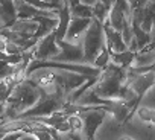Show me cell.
<instances>
[{"mask_svg": "<svg viewBox=\"0 0 155 140\" xmlns=\"http://www.w3.org/2000/svg\"><path fill=\"white\" fill-rule=\"evenodd\" d=\"M43 95V90L29 78H25L20 81L14 90L11 92L8 101H6V111L5 119L14 120L18 119L26 110H29Z\"/></svg>", "mask_w": 155, "mask_h": 140, "instance_id": "1", "label": "cell"}, {"mask_svg": "<svg viewBox=\"0 0 155 140\" xmlns=\"http://www.w3.org/2000/svg\"><path fill=\"white\" fill-rule=\"evenodd\" d=\"M107 46L105 41V32H104V23H101L97 18L93 17L88 29L85 31L82 37V49L87 64H93L94 58L99 55V52Z\"/></svg>", "mask_w": 155, "mask_h": 140, "instance_id": "2", "label": "cell"}, {"mask_svg": "<svg viewBox=\"0 0 155 140\" xmlns=\"http://www.w3.org/2000/svg\"><path fill=\"white\" fill-rule=\"evenodd\" d=\"M65 105V98L61 95H47L43 92L41 98L29 108L26 110L18 119H37V117H47L53 114L55 111L62 110Z\"/></svg>", "mask_w": 155, "mask_h": 140, "instance_id": "3", "label": "cell"}, {"mask_svg": "<svg viewBox=\"0 0 155 140\" xmlns=\"http://www.w3.org/2000/svg\"><path fill=\"white\" fill-rule=\"evenodd\" d=\"M126 84L137 96L138 102H141L143 96L155 85V72L147 67V70H135L132 65L126 68Z\"/></svg>", "mask_w": 155, "mask_h": 140, "instance_id": "4", "label": "cell"}, {"mask_svg": "<svg viewBox=\"0 0 155 140\" xmlns=\"http://www.w3.org/2000/svg\"><path fill=\"white\" fill-rule=\"evenodd\" d=\"M79 114L82 117V137L94 138L97 129L107 119L108 111L105 107H93V108H85Z\"/></svg>", "mask_w": 155, "mask_h": 140, "instance_id": "5", "label": "cell"}, {"mask_svg": "<svg viewBox=\"0 0 155 140\" xmlns=\"http://www.w3.org/2000/svg\"><path fill=\"white\" fill-rule=\"evenodd\" d=\"M58 44H59V53L55 55L52 58V61H61V62H85L82 44L71 43V41H67V40H59Z\"/></svg>", "mask_w": 155, "mask_h": 140, "instance_id": "6", "label": "cell"}, {"mask_svg": "<svg viewBox=\"0 0 155 140\" xmlns=\"http://www.w3.org/2000/svg\"><path fill=\"white\" fill-rule=\"evenodd\" d=\"M32 52H34V59H41V61L52 59L55 55H58L59 53V44L56 41L55 31L41 37L37 41V44L32 47Z\"/></svg>", "mask_w": 155, "mask_h": 140, "instance_id": "7", "label": "cell"}, {"mask_svg": "<svg viewBox=\"0 0 155 140\" xmlns=\"http://www.w3.org/2000/svg\"><path fill=\"white\" fill-rule=\"evenodd\" d=\"M91 20H93V17L91 18H84V17H73L71 15L70 25H68V29H67V34H65L64 40L82 44V37H84L85 31L88 29Z\"/></svg>", "mask_w": 155, "mask_h": 140, "instance_id": "8", "label": "cell"}, {"mask_svg": "<svg viewBox=\"0 0 155 140\" xmlns=\"http://www.w3.org/2000/svg\"><path fill=\"white\" fill-rule=\"evenodd\" d=\"M104 32H105V41H107V47L110 49V52H122L125 49H128V44L125 43L122 34L119 31H116L108 22L104 23Z\"/></svg>", "mask_w": 155, "mask_h": 140, "instance_id": "9", "label": "cell"}, {"mask_svg": "<svg viewBox=\"0 0 155 140\" xmlns=\"http://www.w3.org/2000/svg\"><path fill=\"white\" fill-rule=\"evenodd\" d=\"M131 15L132 14H128L117 2H114V5L111 6V9H110V15H108V23L116 29V31H122V28H123V25L128 22V20H131Z\"/></svg>", "mask_w": 155, "mask_h": 140, "instance_id": "10", "label": "cell"}, {"mask_svg": "<svg viewBox=\"0 0 155 140\" xmlns=\"http://www.w3.org/2000/svg\"><path fill=\"white\" fill-rule=\"evenodd\" d=\"M70 18H71V12H70V5L65 3L62 8L58 9V26L55 29V35H56V41L64 40L68 25H70Z\"/></svg>", "mask_w": 155, "mask_h": 140, "instance_id": "11", "label": "cell"}, {"mask_svg": "<svg viewBox=\"0 0 155 140\" xmlns=\"http://www.w3.org/2000/svg\"><path fill=\"white\" fill-rule=\"evenodd\" d=\"M9 28L12 31L23 34L25 37H35V32L38 29V20L37 18H17L14 25Z\"/></svg>", "mask_w": 155, "mask_h": 140, "instance_id": "12", "label": "cell"}, {"mask_svg": "<svg viewBox=\"0 0 155 140\" xmlns=\"http://www.w3.org/2000/svg\"><path fill=\"white\" fill-rule=\"evenodd\" d=\"M135 53L131 49H125L122 52H113L111 53V61L123 68H129L131 65H134V59H135Z\"/></svg>", "mask_w": 155, "mask_h": 140, "instance_id": "13", "label": "cell"}, {"mask_svg": "<svg viewBox=\"0 0 155 140\" xmlns=\"http://www.w3.org/2000/svg\"><path fill=\"white\" fill-rule=\"evenodd\" d=\"M134 113L137 114V117H138L141 122H147V123L155 125V108L138 104L137 108L134 110Z\"/></svg>", "mask_w": 155, "mask_h": 140, "instance_id": "14", "label": "cell"}, {"mask_svg": "<svg viewBox=\"0 0 155 140\" xmlns=\"http://www.w3.org/2000/svg\"><path fill=\"white\" fill-rule=\"evenodd\" d=\"M91 8H93V17L97 18L101 23H105V22L108 20L111 6H108L107 3H104L102 0H96V3H94Z\"/></svg>", "mask_w": 155, "mask_h": 140, "instance_id": "15", "label": "cell"}, {"mask_svg": "<svg viewBox=\"0 0 155 140\" xmlns=\"http://www.w3.org/2000/svg\"><path fill=\"white\" fill-rule=\"evenodd\" d=\"M70 12L73 17H84V18H91L93 17V8L84 3H76L70 6Z\"/></svg>", "mask_w": 155, "mask_h": 140, "instance_id": "16", "label": "cell"}, {"mask_svg": "<svg viewBox=\"0 0 155 140\" xmlns=\"http://www.w3.org/2000/svg\"><path fill=\"white\" fill-rule=\"evenodd\" d=\"M67 119H68V123H70V131L82 135V117H81V114L79 113H71V114H68Z\"/></svg>", "mask_w": 155, "mask_h": 140, "instance_id": "17", "label": "cell"}, {"mask_svg": "<svg viewBox=\"0 0 155 140\" xmlns=\"http://www.w3.org/2000/svg\"><path fill=\"white\" fill-rule=\"evenodd\" d=\"M110 59H111V52H110V49L105 46V47L99 52V55L94 58L93 65H96V67H99V68H104V67L110 62Z\"/></svg>", "mask_w": 155, "mask_h": 140, "instance_id": "18", "label": "cell"}, {"mask_svg": "<svg viewBox=\"0 0 155 140\" xmlns=\"http://www.w3.org/2000/svg\"><path fill=\"white\" fill-rule=\"evenodd\" d=\"M17 68V64H11L6 59H0V81L11 76Z\"/></svg>", "mask_w": 155, "mask_h": 140, "instance_id": "19", "label": "cell"}, {"mask_svg": "<svg viewBox=\"0 0 155 140\" xmlns=\"http://www.w3.org/2000/svg\"><path fill=\"white\" fill-rule=\"evenodd\" d=\"M5 111H6V102L0 101V120H2V122H5L3 120L5 119Z\"/></svg>", "mask_w": 155, "mask_h": 140, "instance_id": "20", "label": "cell"}, {"mask_svg": "<svg viewBox=\"0 0 155 140\" xmlns=\"http://www.w3.org/2000/svg\"><path fill=\"white\" fill-rule=\"evenodd\" d=\"M49 2H52V3H55L58 8H62L64 5H65V2H64V0H49Z\"/></svg>", "mask_w": 155, "mask_h": 140, "instance_id": "21", "label": "cell"}, {"mask_svg": "<svg viewBox=\"0 0 155 140\" xmlns=\"http://www.w3.org/2000/svg\"><path fill=\"white\" fill-rule=\"evenodd\" d=\"M81 3H84V5H88V6H93L94 3H96V0H79Z\"/></svg>", "mask_w": 155, "mask_h": 140, "instance_id": "22", "label": "cell"}, {"mask_svg": "<svg viewBox=\"0 0 155 140\" xmlns=\"http://www.w3.org/2000/svg\"><path fill=\"white\" fill-rule=\"evenodd\" d=\"M65 3H68V5L71 6V5H76V3H79V0H65Z\"/></svg>", "mask_w": 155, "mask_h": 140, "instance_id": "23", "label": "cell"}, {"mask_svg": "<svg viewBox=\"0 0 155 140\" xmlns=\"http://www.w3.org/2000/svg\"><path fill=\"white\" fill-rule=\"evenodd\" d=\"M102 2H104V3H107L108 6H113V5H114V2H116V0H102Z\"/></svg>", "mask_w": 155, "mask_h": 140, "instance_id": "24", "label": "cell"}, {"mask_svg": "<svg viewBox=\"0 0 155 140\" xmlns=\"http://www.w3.org/2000/svg\"><path fill=\"white\" fill-rule=\"evenodd\" d=\"M128 2H129L132 6H137V5H138V0H128Z\"/></svg>", "mask_w": 155, "mask_h": 140, "instance_id": "25", "label": "cell"}, {"mask_svg": "<svg viewBox=\"0 0 155 140\" xmlns=\"http://www.w3.org/2000/svg\"><path fill=\"white\" fill-rule=\"evenodd\" d=\"M146 3H147V0H138V5L140 6H144Z\"/></svg>", "mask_w": 155, "mask_h": 140, "instance_id": "26", "label": "cell"}, {"mask_svg": "<svg viewBox=\"0 0 155 140\" xmlns=\"http://www.w3.org/2000/svg\"><path fill=\"white\" fill-rule=\"evenodd\" d=\"M149 68H152V70H153V72H155V62H153L152 65H149Z\"/></svg>", "mask_w": 155, "mask_h": 140, "instance_id": "27", "label": "cell"}, {"mask_svg": "<svg viewBox=\"0 0 155 140\" xmlns=\"http://www.w3.org/2000/svg\"><path fill=\"white\" fill-rule=\"evenodd\" d=\"M147 2H149V3H155V0H147Z\"/></svg>", "mask_w": 155, "mask_h": 140, "instance_id": "28", "label": "cell"}, {"mask_svg": "<svg viewBox=\"0 0 155 140\" xmlns=\"http://www.w3.org/2000/svg\"><path fill=\"white\" fill-rule=\"evenodd\" d=\"M2 123H3V122H2V120H0V125H2Z\"/></svg>", "mask_w": 155, "mask_h": 140, "instance_id": "29", "label": "cell"}, {"mask_svg": "<svg viewBox=\"0 0 155 140\" xmlns=\"http://www.w3.org/2000/svg\"><path fill=\"white\" fill-rule=\"evenodd\" d=\"M64 2H65V0H64Z\"/></svg>", "mask_w": 155, "mask_h": 140, "instance_id": "30", "label": "cell"}]
</instances>
